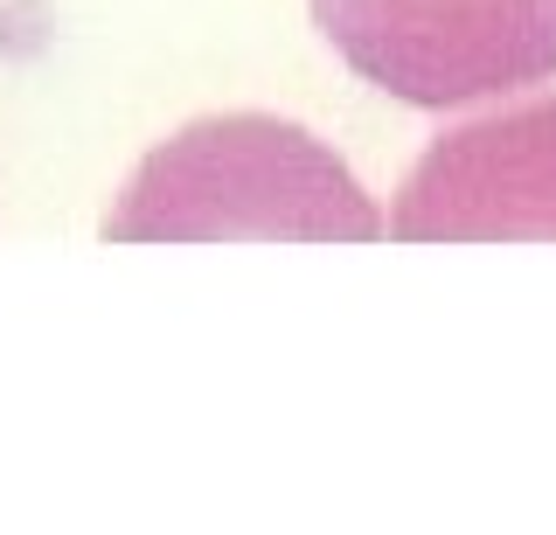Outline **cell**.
Instances as JSON below:
<instances>
[{
	"label": "cell",
	"instance_id": "obj_1",
	"mask_svg": "<svg viewBox=\"0 0 556 535\" xmlns=\"http://www.w3.org/2000/svg\"><path fill=\"white\" fill-rule=\"evenodd\" d=\"M118 244H230V237H300V244H369L382 237L362 181L306 126L265 112L195 118L153 147L104 216Z\"/></svg>",
	"mask_w": 556,
	"mask_h": 535
},
{
	"label": "cell",
	"instance_id": "obj_2",
	"mask_svg": "<svg viewBox=\"0 0 556 535\" xmlns=\"http://www.w3.org/2000/svg\"><path fill=\"white\" fill-rule=\"evenodd\" d=\"M313 22L362 84L425 112L556 77V0H313Z\"/></svg>",
	"mask_w": 556,
	"mask_h": 535
},
{
	"label": "cell",
	"instance_id": "obj_3",
	"mask_svg": "<svg viewBox=\"0 0 556 535\" xmlns=\"http://www.w3.org/2000/svg\"><path fill=\"white\" fill-rule=\"evenodd\" d=\"M382 230L404 244H556V98L431 140Z\"/></svg>",
	"mask_w": 556,
	"mask_h": 535
}]
</instances>
